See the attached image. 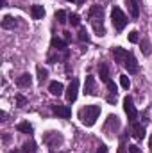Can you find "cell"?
Masks as SVG:
<instances>
[{"mask_svg":"<svg viewBox=\"0 0 152 153\" xmlns=\"http://www.w3.org/2000/svg\"><path fill=\"white\" fill-rule=\"evenodd\" d=\"M90 22H91V27L93 30L97 32V36H104L106 34V29H104V9L102 5H93L90 9Z\"/></svg>","mask_w":152,"mask_h":153,"instance_id":"1","label":"cell"},{"mask_svg":"<svg viewBox=\"0 0 152 153\" xmlns=\"http://www.w3.org/2000/svg\"><path fill=\"white\" fill-rule=\"evenodd\" d=\"M99 116H100V107L99 105H86L79 111V119L86 126H93Z\"/></svg>","mask_w":152,"mask_h":153,"instance_id":"2","label":"cell"},{"mask_svg":"<svg viewBox=\"0 0 152 153\" xmlns=\"http://www.w3.org/2000/svg\"><path fill=\"white\" fill-rule=\"evenodd\" d=\"M111 22H113V27L114 30H123L125 29V25L129 23V18L123 14V11L120 9V7H113V11H111Z\"/></svg>","mask_w":152,"mask_h":153,"instance_id":"3","label":"cell"},{"mask_svg":"<svg viewBox=\"0 0 152 153\" xmlns=\"http://www.w3.org/2000/svg\"><path fill=\"white\" fill-rule=\"evenodd\" d=\"M43 143L48 146V148H57L63 144V135L59 132H47L45 137H43Z\"/></svg>","mask_w":152,"mask_h":153,"instance_id":"4","label":"cell"},{"mask_svg":"<svg viewBox=\"0 0 152 153\" xmlns=\"http://www.w3.org/2000/svg\"><path fill=\"white\" fill-rule=\"evenodd\" d=\"M123 111H125V114H127V117H129L131 123H134V121L138 119V111H136V107H134L131 96H125V98H123Z\"/></svg>","mask_w":152,"mask_h":153,"instance_id":"5","label":"cell"},{"mask_svg":"<svg viewBox=\"0 0 152 153\" xmlns=\"http://www.w3.org/2000/svg\"><path fill=\"white\" fill-rule=\"evenodd\" d=\"M131 134H132V137L136 141H143V137H145V126L141 123L134 121V123H131Z\"/></svg>","mask_w":152,"mask_h":153,"instance_id":"6","label":"cell"},{"mask_svg":"<svg viewBox=\"0 0 152 153\" xmlns=\"http://www.w3.org/2000/svg\"><path fill=\"white\" fill-rule=\"evenodd\" d=\"M77 93H79V80L77 78H72V82H70V85L66 89V100L70 103L77 100Z\"/></svg>","mask_w":152,"mask_h":153,"instance_id":"7","label":"cell"},{"mask_svg":"<svg viewBox=\"0 0 152 153\" xmlns=\"http://www.w3.org/2000/svg\"><path fill=\"white\" fill-rule=\"evenodd\" d=\"M111 52H113L114 61H116V62H120V64H123V62H125V59H127V57H129V53H131V52H127L125 48H120V46H114Z\"/></svg>","mask_w":152,"mask_h":153,"instance_id":"8","label":"cell"},{"mask_svg":"<svg viewBox=\"0 0 152 153\" xmlns=\"http://www.w3.org/2000/svg\"><path fill=\"white\" fill-rule=\"evenodd\" d=\"M123 66L127 68V71H129V73H138V70H140V66H138V61H136V57H134L132 53H129V57L125 59Z\"/></svg>","mask_w":152,"mask_h":153,"instance_id":"9","label":"cell"},{"mask_svg":"<svg viewBox=\"0 0 152 153\" xmlns=\"http://www.w3.org/2000/svg\"><path fill=\"white\" fill-rule=\"evenodd\" d=\"M95 87H97L95 76L88 75L86 76V82H84V94H95Z\"/></svg>","mask_w":152,"mask_h":153,"instance_id":"10","label":"cell"},{"mask_svg":"<svg viewBox=\"0 0 152 153\" xmlns=\"http://www.w3.org/2000/svg\"><path fill=\"white\" fill-rule=\"evenodd\" d=\"M52 111H54L56 116H61V117H70L72 116V109L68 105H54Z\"/></svg>","mask_w":152,"mask_h":153,"instance_id":"11","label":"cell"},{"mask_svg":"<svg viewBox=\"0 0 152 153\" xmlns=\"http://www.w3.org/2000/svg\"><path fill=\"white\" fill-rule=\"evenodd\" d=\"M127 2V7H129V13H131V18L136 20L140 16V4L138 0H125Z\"/></svg>","mask_w":152,"mask_h":153,"instance_id":"12","label":"cell"},{"mask_svg":"<svg viewBox=\"0 0 152 153\" xmlns=\"http://www.w3.org/2000/svg\"><path fill=\"white\" fill-rule=\"evenodd\" d=\"M99 75L102 78V82H111V78H109V68H108V64L106 62H100L99 64Z\"/></svg>","mask_w":152,"mask_h":153,"instance_id":"13","label":"cell"},{"mask_svg":"<svg viewBox=\"0 0 152 153\" xmlns=\"http://www.w3.org/2000/svg\"><path fill=\"white\" fill-rule=\"evenodd\" d=\"M31 84H32V76L29 73H23V75H20L16 78V85L18 87H29Z\"/></svg>","mask_w":152,"mask_h":153,"instance_id":"14","label":"cell"},{"mask_svg":"<svg viewBox=\"0 0 152 153\" xmlns=\"http://www.w3.org/2000/svg\"><path fill=\"white\" fill-rule=\"evenodd\" d=\"M66 46H68V41L66 39H59L57 36L52 38V48L54 50H57V52L59 50H66Z\"/></svg>","mask_w":152,"mask_h":153,"instance_id":"15","label":"cell"},{"mask_svg":"<svg viewBox=\"0 0 152 153\" xmlns=\"http://www.w3.org/2000/svg\"><path fill=\"white\" fill-rule=\"evenodd\" d=\"M2 27H4V29H14V27H18V18L4 16V18H2Z\"/></svg>","mask_w":152,"mask_h":153,"instance_id":"16","label":"cell"},{"mask_svg":"<svg viewBox=\"0 0 152 153\" xmlns=\"http://www.w3.org/2000/svg\"><path fill=\"white\" fill-rule=\"evenodd\" d=\"M63 89H65L63 84L57 82V80H56V82H50V85H48V91H50L54 96H61V94H63Z\"/></svg>","mask_w":152,"mask_h":153,"instance_id":"17","label":"cell"},{"mask_svg":"<svg viewBox=\"0 0 152 153\" xmlns=\"http://www.w3.org/2000/svg\"><path fill=\"white\" fill-rule=\"evenodd\" d=\"M109 128H113V132L114 130H118L120 128V119L116 117V116H109L108 117V125H106V132H109Z\"/></svg>","mask_w":152,"mask_h":153,"instance_id":"18","label":"cell"},{"mask_svg":"<svg viewBox=\"0 0 152 153\" xmlns=\"http://www.w3.org/2000/svg\"><path fill=\"white\" fill-rule=\"evenodd\" d=\"M31 14H32L34 20H41V18L45 16V9H43V5H32V7H31Z\"/></svg>","mask_w":152,"mask_h":153,"instance_id":"19","label":"cell"},{"mask_svg":"<svg viewBox=\"0 0 152 153\" xmlns=\"http://www.w3.org/2000/svg\"><path fill=\"white\" fill-rule=\"evenodd\" d=\"M16 130L18 132H22V134H32V125L31 123H27V121H23V123H18L16 125Z\"/></svg>","mask_w":152,"mask_h":153,"instance_id":"20","label":"cell"},{"mask_svg":"<svg viewBox=\"0 0 152 153\" xmlns=\"http://www.w3.org/2000/svg\"><path fill=\"white\" fill-rule=\"evenodd\" d=\"M22 152H23V153H36V152H38V148H36V143H34L32 139H29V141L23 144Z\"/></svg>","mask_w":152,"mask_h":153,"instance_id":"21","label":"cell"},{"mask_svg":"<svg viewBox=\"0 0 152 153\" xmlns=\"http://www.w3.org/2000/svg\"><path fill=\"white\" fill-rule=\"evenodd\" d=\"M77 38H79L81 43H88V41H90V34H88V30H86V29H81Z\"/></svg>","mask_w":152,"mask_h":153,"instance_id":"22","label":"cell"},{"mask_svg":"<svg viewBox=\"0 0 152 153\" xmlns=\"http://www.w3.org/2000/svg\"><path fill=\"white\" fill-rule=\"evenodd\" d=\"M47 76H48V71H47L45 68H41V66H39V68H38V80L43 84V82L47 80Z\"/></svg>","mask_w":152,"mask_h":153,"instance_id":"23","label":"cell"},{"mask_svg":"<svg viewBox=\"0 0 152 153\" xmlns=\"http://www.w3.org/2000/svg\"><path fill=\"white\" fill-rule=\"evenodd\" d=\"M68 22H70L74 27H77V25H81V16H79V14H75V13H72V14L68 16Z\"/></svg>","mask_w":152,"mask_h":153,"instance_id":"24","label":"cell"},{"mask_svg":"<svg viewBox=\"0 0 152 153\" xmlns=\"http://www.w3.org/2000/svg\"><path fill=\"white\" fill-rule=\"evenodd\" d=\"M56 20L59 22V23H66L68 20H66V13L65 11H56Z\"/></svg>","mask_w":152,"mask_h":153,"instance_id":"25","label":"cell"},{"mask_svg":"<svg viewBox=\"0 0 152 153\" xmlns=\"http://www.w3.org/2000/svg\"><path fill=\"white\" fill-rule=\"evenodd\" d=\"M16 105L22 109V107H25L27 105V98L23 96V94H16Z\"/></svg>","mask_w":152,"mask_h":153,"instance_id":"26","label":"cell"},{"mask_svg":"<svg viewBox=\"0 0 152 153\" xmlns=\"http://www.w3.org/2000/svg\"><path fill=\"white\" fill-rule=\"evenodd\" d=\"M120 84H122V87H123V89H129V85H131L129 76H127V75H122V76H120Z\"/></svg>","mask_w":152,"mask_h":153,"instance_id":"27","label":"cell"},{"mask_svg":"<svg viewBox=\"0 0 152 153\" xmlns=\"http://www.w3.org/2000/svg\"><path fill=\"white\" fill-rule=\"evenodd\" d=\"M127 39H129L131 43H138V41H140V36H138V32H136V30H132V32H129Z\"/></svg>","mask_w":152,"mask_h":153,"instance_id":"28","label":"cell"},{"mask_svg":"<svg viewBox=\"0 0 152 153\" xmlns=\"http://www.w3.org/2000/svg\"><path fill=\"white\" fill-rule=\"evenodd\" d=\"M141 52L145 55H150V45H149V41H143L141 43Z\"/></svg>","mask_w":152,"mask_h":153,"instance_id":"29","label":"cell"},{"mask_svg":"<svg viewBox=\"0 0 152 153\" xmlns=\"http://www.w3.org/2000/svg\"><path fill=\"white\" fill-rule=\"evenodd\" d=\"M129 153H141V152H140V148H138L136 144H131V146H129Z\"/></svg>","mask_w":152,"mask_h":153,"instance_id":"30","label":"cell"},{"mask_svg":"<svg viewBox=\"0 0 152 153\" xmlns=\"http://www.w3.org/2000/svg\"><path fill=\"white\" fill-rule=\"evenodd\" d=\"M97 153H108V146H106V144H100L99 150H97Z\"/></svg>","mask_w":152,"mask_h":153,"instance_id":"31","label":"cell"},{"mask_svg":"<svg viewBox=\"0 0 152 153\" xmlns=\"http://www.w3.org/2000/svg\"><path fill=\"white\" fill-rule=\"evenodd\" d=\"M118 153H127V152H125V144H123V143L120 144V148H118Z\"/></svg>","mask_w":152,"mask_h":153,"instance_id":"32","label":"cell"},{"mask_svg":"<svg viewBox=\"0 0 152 153\" xmlns=\"http://www.w3.org/2000/svg\"><path fill=\"white\" fill-rule=\"evenodd\" d=\"M0 117H2V121H5V117H7V114H5V112L2 111V112H0Z\"/></svg>","mask_w":152,"mask_h":153,"instance_id":"33","label":"cell"},{"mask_svg":"<svg viewBox=\"0 0 152 153\" xmlns=\"http://www.w3.org/2000/svg\"><path fill=\"white\" fill-rule=\"evenodd\" d=\"M70 38H72V36H70V32H65V39H66V41H70Z\"/></svg>","mask_w":152,"mask_h":153,"instance_id":"34","label":"cell"},{"mask_svg":"<svg viewBox=\"0 0 152 153\" xmlns=\"http://www.w3.org/2000/svg\"><path fill=\"white\" fill-rule=\"evenodd\" d=\"M0 4H2V7H5V0H0Z\"/></svg>","mask_w":152,"mask_h":153,"instance_id":"35","label":"cell"},{"mask_svg":"<svg viewBox=\"0 0 152 153\" xmlns=\"http://www.w3.org/2000/svg\"><path fill=\"white\" fill-rule=\"evenodd\" d=\"M11 153H23V152H18V150H13Z\"/></svg>","mask_w":152,"mask_h":153,"instance_id":"36","label":"cell"},{"mask_svg":"<svg viewBox=\"0 0 152 153\" xmlns=\"http://www.w3.org/2000/svg\"><path fill=\"white\" fill-rule=\"evenodd\" d=\"M66 2H77V0H66Z\"/></svg>","mask_w":152,"mask_h":153,"instance_id":"37","label":"cell"}]
</instances>
